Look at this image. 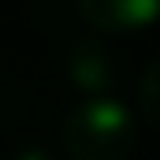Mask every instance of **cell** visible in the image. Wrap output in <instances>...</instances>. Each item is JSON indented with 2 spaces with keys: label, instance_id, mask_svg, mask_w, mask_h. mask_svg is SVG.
Masks as SVG:
<instances>
[{
  "label": "cell",
  "instance_id": "cell-1",
  "mask_svg": "<svg viewBox=\"0 0 160 160\" xmlns=\"http://www.w3.org/2000/svg\"><path fill=\"white\" fill-rule=\"evenodd\" d=\"M138 145V119L112 93H89L63 119V149L71 160H127Z\"/></svg>",
  "mask_w": 160,
  "mask_h": 160
},
{
  "label": "cell",
  "instance_id": "cell-2",
  "mask_svg": "<svg viewBox=\"0 0 160 160\" xmlns=\"http://www.w3.org/2000/svg\"><path fill=\"white\" fill-rule=\"evenodd\" d=\"M63 67L75 89L89 93H108L116 86V56L104 41L97 38H78L67 52H63Z\"/></svg>",
  "mask_w": 160,
  "mask_h": 160
},
{
  "label": "cell",
  "instance_id": "cell-3",
  "mask_svg": "<svg viewBox=\"0 0 160 160\" xmlns=\"http://www.w3.org/2000/svg\"><path fill=\"white\" fill-rule=\"evenodd\" d=\"M78 11L101 34H134L160 19V0H78Z\"/></svg>",
  "mask_w": 160,
  "mask_h": 160
},
{
  "label": "cell",
  "instance_id": "cell-4",
  "mask_svg": "<svg viewBox=\"0 0 160 160\" xmlns=\"http://www.w3.org/2000/svg\"><path fill=\"white\" fill-rule=\"evenodd\" d=\"M138 108H142L145 123L153 130H160V56L142 71V78H138Z\"/></svg>",
  "mask_w": 160,
  "mask_h": 160
},
{
  "label": "cell",
  "instance_id": "cell-5",
  "mask_svg": "<svg viewBox=\"0 0 160 160\" xmlns=\"http://www.w3.org/2000/svg\"><path fill=\"white\" fill-rule=\"evenodd\" d=\"M8 160H56L48 149H41V145H22V149H15Z\"/></svg>",
  "mask_w": 160,
  "mask_h": 160
}]
</instances>
